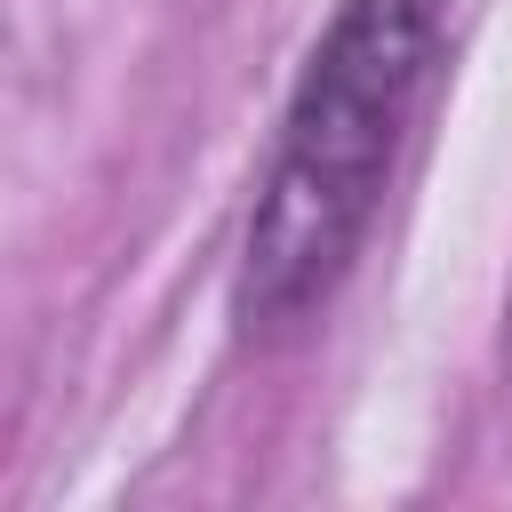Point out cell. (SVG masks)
Masks as SVG:
<instances>
[{
  "label": "cell",
  "instance_id": "obj_1",
  "mask_svg": "<svg viewBox=\"0 0 512 512\" xmlns=\"http://www.w3.org/2000/svg\"><path fill=\"white\" fill-rule=\"evenodd\" d=\"M432 48H440V0H344L336 24L320 32L240 248L248 328H288L320 312L352 272L392 152L408 136V112L424 96Z\"/></svg>",
  "mask_w": 512,
  "mask_h": 512
}]
</instances>
